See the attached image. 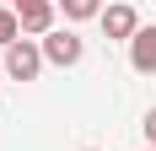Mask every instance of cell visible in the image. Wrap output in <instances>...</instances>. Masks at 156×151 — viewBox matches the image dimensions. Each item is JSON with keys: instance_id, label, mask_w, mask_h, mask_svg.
<instances>
[{"instance_id": "1", "label": "cell", "mask_w": 156, "mask_h": 151, "mask_svg": "<svg viewBox=\"0 0 156 151\" xmlns=\"http://www.w3.org/2000/svg\"><path fill=\"white\" fill-rule=\"evenodd\" d=\"M43 60H48V65H59V70H70V65L86 60V38H81L76 27H54V32L43 38Z\"/></svg>"}, {"instance_id": "2", "label": "cell", "mask_w": 156, "mask_h": 151, "mask_svg": "<svg viewBox=\"0 0 156 151\" xmlns=\"http://www.w3.org/2000/svg\"><path fill=\"white\" fill-rule=\"evenodd\" d=\"M5 76H11V81H38V70H43V43H32V38H16L11 49H5Z\"/></svg>"}, {"instance_id": "3", "label": "cell", "mask_w": 156, "mask_h": 151, "mask_svg": "<svg viewBox=\"0 0 156 151\" xmlns=\"http://www.w3.org/2000/svg\"><path fill=\"white\" fill-rule=\"evenodd\" d=\"M97 22H102V38H113V43H129V38L140 32V11H135V6H124V0H119V6H108Z\"/></svg>"}, {"instance_id": "4", "label": "cell", "mask_w": 156, "mask_h": 151, "mask_svg": "<svg viewBox=\"0 0 156 151\" xmlns=\"http://www.w3.org/2000/svg\"><path fill=\"white\" fill-rule=\"evenodd\" d=\"M22 16V38H48V32L59 27V6L54 0H38V6H27V11H16Z\"/></svg>"}, {"instance_id": "5", "label": "cell", "mask_w": 156, "mask_h": 151, "mask_svg": "<svg viewBox=\"0 0 156 151\" xmlns=\"http://www.w3.org/2000/svg\"><path fill=\"white\" fill-rule=\"evenodd\" d=\"M129 70L135 76H156V22L129 38Z\"/></svg>"}, {"instance_id": "6", "label": "cell", "mask_w": 156, "mask_h": 151, "mask_svg": "<svg viewBox=\"0 0 156 151\" xmlns=\"http://www.w3.org/2000/svg\"><path fill=\"white\" fill-rule=\"evenodd\" d=\"M102 11H108L102 0H59V16H65V22H97Z\"/></svg>"}, {"instance_id": "7", "label": "cell", "mask_w": 156, "mask_h": 151, "mask_svg": "<svg viewBox=\"0 0 156 151\" xmlns=\"http://www.w3.org/2000/svg\"><path fill=\"white\" fill-rule=\"evenodd\" d=\"M16 38H22V16H16L11 6H0V49H11Z\"/></svg>"}, {"instance_id": "8", "label": "cell", "mask_w": 156, "mask_h": 151, "mask_svg": "<svg viewBox=\"0 0 156 151\" xmlns=\"http://www.w3.org/2000/svg\"><path fill=\"white\" fill-rule=\"evenodd\" d=\"M140 130H145V146H156V108L145 113V124H140Z\"/></svg>"}, {"instance_id": "9", "label": "cell", "mask_w": 156, "mask_h": 151, "mask_svg": "<svg viewBox=\"0 0 156 151\" xmlns=\"http://www.w3.org/2000/svg\"><path fill=\"white\" fill-rule=\"evenodd\" d=\"M27 6H38V0H11V11H27Z\"/></svg>"}, {"instance_id": "10", "label": "cell", "mask_w": 156, "mask_h": 151, "mask_svg": "<svg viewBox=\"0 0 156 151\" xmlns=\"http://www.w3.org/2000/svg\"><path fill=\"white\" fill-rule=\"evenodd\" d=\"M0 76H5V65H0Z\"/></svg>"}, {"instance_id": "11", "label": "cell", "mask_w": 156, "mask_h": 151, "mask_svg": "<svg viewBox=\"0 0 156 151\" xmlns=\"http://www.w3.org/2000/svg\"><path fill=\"white\" fill-rule=\"evenodd\" d=\"M86 151H97V146H86Z\"/></svg>"}, {"instance_id": "12", "label": "cell", "mask_w": 156, "mask_h": 151, "mask_svg": "<svg viewBox=\"0 0 156 151\" xmlns=\"http://www.w3.org/2000/svg\"><path fill=\"white\" fill-rule=\"evenodd\" d=\"M145 151H156V146H145Z\"/></svg>"}]
</instances>
